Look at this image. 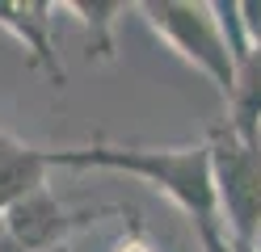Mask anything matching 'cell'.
<instances>
[{
  "mask_svg": "<svg viewBox=\"0 0 261 252\" xmlns=\"http://www.w3.org/2000/svg\"><path fill=\"white\" fill-rule=\"evenodd\" d=\"M51 168H106L126 173L160 189L181 214H190L194 227H215L219 218V189H215V164L211 147H118V143H89V147H63L51 151Z\"/></svg>",
  "mask_w": 261,
  "mask_h": 252,
  "instance_id": "6da1fadb",
  "label": "cell"
},
{
  "mask_svg": "<svg viewBox=\"0 0 261 252\" xmlns=\"http://www.w3.org/2000/svg\"><path fill=\"white\" fill-rule=\"evenodd\" d=\"M139 13L148 17V25L165 38L186 63L223 93V101L236 89V50L223 30L219 5H202V0H143Z\"/></svg>",
  "mask_w": 261,
  "mask_h": 252,
  "instance_id": "7a4b0ae2",
  "label": "cell"
},
{
  "mask_svg": "<svg viewBox=\"0 0 261 252\" xmlns=\"http://www.w3.org/2000/svg\"><path fill=\"white\" fill-rule=\"evenodd\" d=\"M206 147H211V164H215L223 231L240 248H257L261 240V143H244L227 122H219L211 126Z\"/></svg>",
  "mask_w": 261,
  "mask_h": 252,
  "instance_id": "3957f363",
  "label": "cell"
},
{
  "mask_svg": "<svg viewBox=\"0 0 261 252\" xmlns=\"http://www.w3.org/2000/svg\"><path fill=\"white\" fill-rule=\"evenodd\" d=\"M0 227L25 252H51V248L68 244V235L80 227V218L42 185V189H34L30 198H21L17 206H9L0 214Z\"/></svg>",
  "mask_w": 261,
  "mask_h": 252,
  "instance_id": "277c9868",
  "label": "cell"
},
{
  "mask_svg": "<svg viewBox=\"0 0 261 252\" xmlns=\"http://www.w3.org/2000/svg\"><path fill=\"white\" fill-rule=\"evenodd\" d=\"M0 30H9L13 38L25 46L30 55V67H38V72L51 76L55 89H63V59L55 50V5H46V0H0Z\"/></svg>",
  "mask_w": 261,
  "mask_h": 252,
  "instance_id": "5b68a950",
  "label": "cell"
},
{
  "mask_svg": "<svg viewBox=\"0 0 261 252\" xmlns=\"http://www.w3.org/2000/svg\"><path fill=\"white\" fill-rule=\"evenodd\" d=\"M51 173V151L30 147L21 139H13L9 130H0V214L9 206H17L21 198L46 185Z\"/></svg>",
  "mask_w": 261,
  "mask_h": 252,
  "instance_id": "8992f818",
  "label": "cell"
},
{
  "mask_svg": "<svg viewBox=\"0 0 261 252\" xmlns=\"http://www.w3.org/2000/svg\"><path fill=\"white\" fill-rule=\"evenodd\" d=\"M63 9L80 17L89 55H97V59H114V21H118V13L126 9L122 0H68Z\"/></svg>",
  "mask_w": 261,
  "mask_h": 252,
  "instance_id": "52a82bcc",
  "label": "cell"
},
{
  "mask_svg": "<svg viewBox=\"0 0 261 252\" xmlns=\"http://www.w3.org/2000/svg\"><path fill=\"white\" fill-rule=\"evenodd\" d=\"M110 252H160V248L152 244V235H148V231H143L139 223H130V227H126V235H122V240H118V244H114Z\"/></svg>",
  "mask_w": 261,
  "mask_h": 252,
  "instance_id": "ba28073f",
  "label": "cell"
},
{
  "mask_svg": "<svg viewBox=\"0 0 261 252\" xmlns=\"http://www.w3.org/2000/svg\"><path fill=\"white\" fill-rule=\"evenodd\" d=\"M198 240H202V252H240V248L232 244V235L223 231V223H215V227H198Z\"/></svg>",
  "mask_w": 261,
  "mask_h": 252,
  "instance_id": "9c48e42d",
  "label": "cell"
},
{
  "mask_svg": "<svg viewBox=\"0 0 261 252\" xmlns=\"http://www.w3.org/2000/svg\"><path fill=\"white\" fill-rule=\"evenodd\" d=\"M240 21H244V34H249V46H261V0H244Z\"/></svg>",
  "mask_w": 261,
  "mask_h": 252,
  "instance_id": "30bf717a",
  "label": "cell"
},
{
  "mask_svg": "<svg viewBox=\"0 0 261 252\" xmlns=\"http://www.w3.org/2000/svg\"><path fill=\"white\" fill-rule=\"evenodd\" d=\"M0 252H25V248L13 240V235H5V227H0Z\"/></svg>",
  "mask_w": 261,
  "mask_h": 252,
  "instance_id": "8fae6325",
  "label": "cell"
},
{
  "mask_svg": "<svg viewBox=\"0 0 261 252\" xmlns=\"http://www.w3.org/2000/svg\"><path fill=\"white\" fill-rule=\"evenodd\" d=\"M232 244H236V240H232ZM236 248H240V244H236ZM240 252H261V248H240Z\"/></svg>",
  "mask_w": 261,
  "mask_h": 252,
  "instance_id": "7c38bea8",
  "label": "cell"
},
{
  "mask_svg": "<svg viewBox=\"0 0 261 252\" xmlns=\"http://www.w3.org/2000/svg\"><path fill=\"white\" fill-rule=\"evenodd\" d=\"M51 252H72V248H68V244H63V248H51Z\"/></svg>",
  "mask_w": 261,
  "mask_h": 252,
  "instance_id": "4fadbf2b",
  "label": "cell"
}]
</instances>
